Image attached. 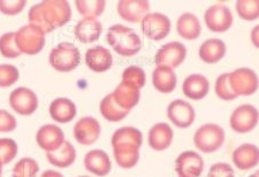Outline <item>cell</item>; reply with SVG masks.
Listing matches in <instances>:
<instances>
[{
    "label": "cell",
    "mask_w": 259,
    "mask_h": 177,
    "mask_svg": "<svg viewBox=\"0 0 259 177\" xmlns=\"http://www.w3.org/2000/svg\"><path fill=\"white\" fill-rule=\"evenodd\" d=\"M72 8L66 0H47L33 5L29 11V22L40 29L44 33H50L57 28L69 22Z\"/></svg>",
    "instance_id": "6da1fadb"
},
{
    "label": "cell",
    "mask_w": 259,
    "mask_h": 177,
    "mask_svg": "<svg viewBox=\"0 0 259 177\" xmlns=\"http://www.w3.org/2000/svg\"><path fill=\"white\" fill-rule=\"evenodd\" d=\"M107 43L122 57L136 56L142 49V39L134 29L114 24L107 31Z\"/></svg>",
    "instance_id": "7a4b0ae2"
},
{
    "label": "cell",
    "mask_w": 259,
    "mask_h": 177,
    "mask_svg": "<svg viewBox=\"0 0 259 177\" xmlns=\"http://www.w3.org/2000/svg\"><path fill=\"white\" fill-rule=\"evenodd\" d=\"M50 65L52 68L60 73H69L75 70L80 65L81 53L72 43L62 41L53 48L49 57Z\"/></svg>",
    "instance_id": "3957f363"
},
{
    "label": "cell",
    "mask_w": 259,
    "mask_h": 177,
    "mask_svg": "<svg viewBox=\"0 0 259 177\" xmlns=\"http://www.w3.org/2000/svg\"><path fill=\"white\" fill-rule=\"evenodd\" d=\"M226 134L219 124L206 123L196 130L194 144L203 153H214L224 145Z\"/></svg>",
    "instance_id": "277c9868"
},
{
    "label": "cell",
    "mask_w": 259,
    "mask_h": 177,
    "mask_svg": "<svg viewBox=\"0 0 259 177\" xmlns=\"http://www.w3.org/2000/svg\"><path fill=\"white\" fill-rule=\"evenodd\" d=\"M15 41L21 54L35 56L44 49L45 33L29 23L15 32Z\"/></svg>",
    "instance_id": "5b68a950"
},
{
    "label": "cell",
    "mask_w": 259,
    "mask_h": 177,
    "mask_svg": "<svg viewBox=\"0 0 259 177\" xmlns=\"http://www.w3.org/2000/svg\"><path fill=\"white\" fill-rule=\"evenodd\" d=\"M228 81L236 97L252 96L258 90V76L256 71L245 67L228 73Z\"/></svg>",
    "instance_id": "8992f818"
},
{
    "label": "cell",
    "mask_w": 259,
    "mask_h": 177,
    "mask_svg": "<svg viewBox=\"0 0 259 177\" xmlns=\"http://www.w3.org/2000/svg\"><path fill=\"white\" fill-rule=\"evenodd\" d=\"M258 120V109L253 105L243 104L234 109L229 117V124L237 134H248L256 128Z\"/></svg>",
    "instance_id": "52a82bcc"
},
{
    "label": "cell",
    "mask_w": 259,
    "mask_h": 177,
    "mask_svg": "<svg viewBox=\"0 0 259 177\" xmlns=\"http://www.w3.org/2000/svg\"><path fill=\"white\" fill-rule=\"evenodd\" d=\"M8 103L16 114L29 116L32 115L38 108V97L31 88L20 86L12 91Z\"/></svg>",
    "instance_id": "ba28073f"
},
{
    "label": "cell",
    "mask_w": 259,
    "mask_h": 177,
    "mask_svg": "<svg viewBox=\"0 0 259 177\" xmlns=\"http://www.w3.org/2000/svg\"><path fill=\"white\" fill-rule=\"evenodd\" d=\"M206 27L212 32H226L233 25L234 16L231 10L224 4H215L207 8L204 14Z\"/></svg>",
    "instance_id": "9c48e42d"
},
{
    "label": "cell",
    "mask_w": 259,
    "mask_h": 177,
    "mask_svg": "<svg viewBox=\"0 0 259 177\" xmlns=\"http://www.w3.org/2000/svg\"><path fill=\"white\" fill-rule=\"evenodd\" d=\"M142 31L151 40L164 39L170 31V20L162 13H149L142 21Z\"/></svg>",
    "instance_id": "30bf717a"
},
{
    "label": "cell",
    "mask_w": 259,
    "mask_h": 177,
    "mask_svg": "<svg viewBox=\"0 0 259 177\" xmlns=\"http://www.w3.org/2000/svg\"><path fill=\"white\" fill-rule=\"evenodd\" d=\"M187 57V49L180 41H170L162 45L156 53V61L157 66H164L168 68H178L181 63L186 60Z\"/></svg>",
    "instance_id": "8fae6325"
},
{
    "label": "cell",
    "mask_w": 259,
    "mask_h": 177,
    "mask_svg": "<svg viewBox=\"0 0 259 177\" xmlns=\"http://www.w3.org/2000/svg\"><path fill=\"white\" fill-rule=\"evenodd\" d=\"M204 160L195 151H185L175 160L179 177H199L204 171Z\"/></svg>",
    "instance_id": "7c38bea8"
},
{
    "label": "cell",
    "mask_w": 259,
    "mask_h": 177,
    "mask_svg": "<svg viewBox=\"0 0 259 177\" xmlns=\"http://www.w3.org/2000/svg\"><path fill=\"white\" fill-rule=\"evenodd\" d=\"M167 116L178 128L186 129L194 123L196 113L194 107L182 99L173 100L167 107Z\"/></svg>",
    "instance_id": "4fadbf2b"
},
{
    "label": "cell",
    "mask_w": 259,
    "mask_h": 177,
    "mask_svg": "<svg viewBox=\"0 0 259 177\" xmlns=\"http://www.w3.org/2000/svg\"><path fill=\"white\" fill-rule=\"evenodd\" d=\"M102 134L99 122L91 116L81 117L74 125V138L81 145H93Z\"/></svg>",
    "instance_id": "5bb4252c"
},
{
    "label": "cell",
    "mask_w": 259,
    "mask_h": 177,
    "mask_svg": "<svg viewBox=\"0 0 259 177\" xmlns=\"http://www.w3.org/2000/svg\"><path fill=\"white\" fill-rule=\"evenodd\" d=\"M119 16L131 23H140L150 12V3L146 0H121L116 5Z\"/></svg>",
    "instance_id": "9a60e30c"
},
{
    "label": "cell",
    "mask_w": 259,
    "mask_h": 177,
    "mask_svg": "<svg viewBox=\"0 0 259 177\" xmlns=\"http://www.w3.org/2000/svg\"><path fill=\"white\" fill-rule=\"evenodd\" d=\"M36 142L41 150L53 152L59 149L65 142V135L61 128L56 124H45L40 126L36 135Z\"/></svg>",
    "instance_id": "2e32d148"
},
{
    "label": "cell",
    "mask_w": 259,
    "mask_h": 177,
    "mask_svg": "<svg viewBox=\"0 0 259 177\" xmlns=\"http://www.w3.org/2000/svg\"><path fill=\"white\" fill-rule=\"evenodd\" d=\"M85 169L96 176L104 177L112 170V162L108 154L103 150H91L84 157Z\"/></svg>",
    "instance_id": "e0dca14e"
},
{
    "label": "cell",
    "mask_w": 259,
    "mask_h": 177,
    "mask_svg": "<svg viewBox=\"0 0 259 177\" xmlns=\"http://www.w3.org/2000/svg\"><path fill=\"white\" fill-rule=\"evenodd\" d=\"M112 96H113L115 103L121 108L127 112H131V109H133L139 104L141 98V88L132 83L122 81L115 87Z\"/></svg>",
    "instance_id": "ac0fdd59"
},
{
    "label": "cell",
    "mask_w": 259,
    "mask_h": 177,
    "mask_svg": "<svg viewBox=\"0 0 259 177\" xmlns=\"http://www.w3.org/2000/svg\"><path fill=\"white\" fill-rule=\"evenodd\" d=\"M85 63L95 73H105L113 65V57L110 51L103 46H94L87 51Z\"/></svg>",
    "instance_id": "d6986e66"
},
{
    "label": "cell",
    "mask_w": 259,
    "mask_h": 177,
    "mask_svg": "<svg viewBox=\"0 0 259 177\" xmlns=\"http://www.w3.org/2000/svg\"><path fill=\"white\" fill-rule=\"evenodd\" d=\"M232 160L237 169L243 171L252 169L259 161L258 147L253 144H249V143L242 144L234 150Z\"/></svg>",
    "instance_id": "ffe728a7"
},
{
    "label": "cell",
    "mask_w": 259,
    "mask_h": 177,
    "mask_svg": "<svg viewBox=\"0 0 259 177\" xmlns=\"http://www.w3.org/2000/svg\"><path fill=\"white\" fill-rule=\"evenodd\" d=\"M173 129L170 128L169 124L165 122H159V123L154 124L149 131L148 142L149 145L152 150L157 152L165 151L168 149L173 142Z\"/></svg>",
    "instance_id": "44dd1931"
},
{
    "label": "cell",
    "mask_w": 259,
    "mask_h": 177,
    "mask_svg": "<svg viewBox=\"0 0 259 177\" xmlns=\"http://www.w3.org/2000/svg\"><path fill=\"white\" fill-rule=\"evenodd\" d=\"M49 112L53 121H56L57 123L65 124L69 123V122H72L75 119L77 109L74 101L68 98H64V97H60V98L54 99L50 104Z\"/></svg>",
    "instance_id": "7402d4cb"
},
{
    "label": "cell",
    "mask_w": 259,
    "mask_h": 177,
    "mask_svg": "<svg viewBox=\"0 0 259 177\" xmlns=\"http://www.w3.org/2000/svg\"><path fill=\"white\" fill-rule=\"evenodd\" d=\"M210 91V83L204 75H189L183 81L182 92L187 98L191 100H200L205 98Z\"/></svg>",
    "instance_id": "603a6c76"
},
{
    "label": "cell",
    "mask_w": 259,
    "mask_h": 177,
    "mask_svg": "<svg viewBox=\"0 0 259 177\" xmlns=\"http://www.w3.org/2000/svg\"><path fill=\"white\" fill-rule=\"evenodd\" d=\"M103 32V25L96 19L84 18L75 25L74 33L77 40L81 43L89 44L97 41Z\"/></svg>",
    "instance_id": "cb8c5ba5"
},
{
    "label": "cell",
    "mask_w": 259,
    "mask_h": 177,
    "mask_svg": "<svg viewBox=\"0 0 259 177\" xmlns=\"http://www.w3.org/2000/svg\"><path fill=\"white\" fill-rule=\"evenodd\" d=\"M153 86L160 94H170L175 90L178 77L174 69L164 66H157L152 73Z\"/></svg>",
    "instance_id": "d4e9b609"
},
{
    "label": "cell",
    "mask_w": 259,
    "mask_h": 177,
    "mask_svg": "<svg viewBox=\"0 0 259 177\" xmlns=\"http://www.w3.org/2000/svg\"><path fill=\"white\" fill-rule=\"evenodd\" d=\"M226 44L219 38H210L199 46V58L205 63H217L221 61L226 54Z\"/></svg>",
    "instance_id": "484cf974"
},
{
    "label": "cell",
    "mask_w": 259,
    "mask_h": 177,
    "mask_svg": "<svg viewBox=\"0 0 259 177\" xmlns=\"http://www.w3.org/2000/svg\"><path fill=\"white\" fill-rule=\"evenodd\" d=\"M177 30L180 36L186 40H195L200 36L202 25L197 16L193 13H183L177 22Z\"/></svg>",
    "instance_id": "4316f807"
},
{
    "label": "cell",
    "mask_w": 259,
    "mask_h": 177,
    "mask_svg": "<svg viewBox=\"0 0 259 177\" xmlns=\"http://www.w3.org/2000/svg\"><path fill=\"white\" fill-rule=\"evenodd\" d=\"M47 159L52 166L57 168H68L76 160V150L68 141H65L59 149L48 152Z\"/></svg>",
    "instance_id": "83f0119b"
},
{
    "label": "cell",
    "mask_w": 259,
    "mask_h": 177,
    "mask_svg": "<svg viewBox=\"0 0 259 177\" xmlns=\"http://www.w3.org/2000/svg\"><path fill=\"white\" fill-rule=\"evenodd\" d=\"M112 146H135L141 149L143 135L135 126H123L115 130L111 139Z\"/></svg>",
    "instance_id": "f1b7e54d"
},
{
    "label": "cell",
    "mask_w": 259,
    "mask_h": 177,
    "mask_svg": "<svg viewBox=\"0 0 259 177\" xmlns=\"http://www.w3.org/2000/svg\"><path fill=\"white\" fill-rule=\"evenodd\" d=\"M113 154L118 166L123 168V169L134 168L140 160V149L135 146L113 147Z\"/></svg>",
    "instance_id": "f546056e"
},
{
    "label": "cell",
    "mask_w": 259,
    "mask_h": 177,
    "mask_svg": "<svg viewBox=\"0 0 259 177\" xmlns=\"http://www.w3.org/2000/svg\"><path fill=\"white\" fill-rule=\"evenodd\" d=\"M99 111L102 113V115L110 122L122 121L129 114V112L124 111L115 103L112 94L105 96V98L100 101Z\"/></svg>",
    "instance_id": "4dcf8cb0"
},
{
    "label": "cell",
    "mask_w": 259,
    "mask_h": 177,
    "mask_svg": "<svg viewBox=\"0 0 259 177\" xmlns=\"http://www.w3.org/2000/svg\"><path fill=\"white\" fill-rule=\"evenodd\" d=\"M75 6L78 13L84 18L96 19L100 16L105 11L106 2L104 0H96V2H89V0H76Z\"/></svg>",
    "instance_id": "1f68e13d"
},
{
    "label": "cell",
    "mask_w": 259,
    "mask_h": 177,
    "mask_svg": "<svg viewBox=\"0 0 259 177\" xmlns=\"http://www.w3.org/2000/svg\"><path fill=\"white\" fill-rule=\"evenodd\" d=\"M39 164L32 158H22L15 163L13 168V177H37Z\"/></svg>",
    "instance_id": "d6a6232c"
},
{
    "label": "cell",
    "mask_w": 259,
    "mask_h": 177,
    "mask_svg": "<svg viewBox=\"0 0 259 177\" xmlns=\"http://www.w3.org/2000/svg\"><path fill=\"white\" fill-rule=\"evenodd\" d=\"M236 12L244 21H254L259 18L258 0H239L236 3Z\"/></svg>",
    "instance_id": "836d02e7"
},
{
    "label": "cell",
    "mask_w": 259,
    "mask_h": 177,
    "mask_svg": "<svg viewBox=\"0 0 259 177\" xmlns=\"http://www.w3.org/2000/svg\"><path fill=\"white\" fill-rule=\"evenodd\" d=\"M0 54L7 59H16L21 56L16 46L15 32H6L0 37Z\"/></svg>",
    "instance_id": "e575fe53"
},
{
    "label": "cell",
    "mask_w": 259,
    "mask_h": 177,
    "mask_svg": "<svg viewBox=\"0 0 259 177\" xmlns=\"http://www.w3.org/2000/svg\"><path fill=\"white\" fill-rule=\"evenodd\" d=\"M19 146L12 138H0V160L4 164H8L16 158Z\"/></svg>",
    "instance_id": "d590c367"
},
{
    "label": "cell",
    "mask_w": 259,
    "mask_h": 177,
    "mask_svg": "<svg viewBox=\"0 0 259 177\" xmlns=\"http://www.w3.org/2000/svg\"><path fill=\"white\" fill-rule=\"evenodd\" d=\"M20 78V71L13 65L4 63L0 65V87L14 85Z\"/></svg>",
    "instance_id": "8d00e7d4"
},
{
    "label": "cell",
    "mask_w": 259,
    "mask_h": 177,
    "mask_svg": "<svg viewBox=\"0 0 259 177\" xmlns=\"http://www.w3.org/2000/svg\"><path fill=\"white\" fill-rule=\"evenodd\" d=\"M214 91L215 95L218 96V98L223 99V100H234L236 99L237 97L234 94L231 88V85H229V81H228V73H225L223 75H220L215 81V85H214Z\"/></svg>",
    "instance_id": "74e56055"
},
{
    "label": "cell",
    "mask_w": 259,
    "mask_h": 177,
    "mask_svg": "<svg viewBox=\"0 0 259 177\" xmlns=\"http://www.w3.org/2000/svg\"><path fill=\"white\" fill-rule=\"evenodd\" d=\"M122 81L129 82L142 88L145 84V71L139 66H129L123 70Z\"/></svg>",
    "instance_id": "f35d334b"
},
{
    "label": "cell",
    "mask_w": 259,
    "mask_h": 177,
    "mask_svg": "<svg viewBox=\"0 0 259 177\" xmlns=\"http://www.w3.org/2000/svg\"><path fill=\"white\" fill-rule=\"evenodd\" d=\"M27 5V0H15V2H8V0H0V13L4 15L14 16L20 14Z\"/></svg>",
    "instance_id": "ab89813d"
},
{
    "label": "cell",
    "mask_w": 259,
    "mask_h": 177,
    "mask_svg": "<svg viewBox=\"0 0 259 177\" xmlns=\"http://www.w3.org/2000/svg\"><path fill=\"white\" fill-rule=\"evenodd\" d=\"M207 177H235V171L229 163L218 162L212 164Z\"/></svg>",
    "instance_id": "60d3db41"
},
{
    "label": "cell",
    "mask_w": 259,
    "mask_h": 177,
    "mask_svg": "<svg viewBox=\"0 0 259 177\" xmlns=\"http://www.w3.org/2000/svg\"><path fill=\"white\" fill-rule=\"evenodd\" d=\"M16 119L13 114L0 109V132H11L16 129Z\"/></svg>",
    "instance_id": "b9f144b4"
},
{
    "label": "cell",
    "mask_w": 259,
    "mask_h": 177,
    "mask_svg": "<svg viewBox=\"0 0 259 177\" xmlns=\"http://www.w3.org/2000/svg\"><path fill=\"white\" fill-rule=\"evenodd\" d=\"M250 36H251L252 44L256 46L257 49H259V25H256V27L252 29L251 35Z\"/></svg>",
    "instance_id": "7bdbcfd3"
},
{
    "label": "cell",
    "mask_w": 259,
    "mask_h": 177,
    "mask_svg": "<svg viewBox=\"0 0 259 177\" xmlns=\"http://www.w3.org/2000/svg\"><path fill=\"white\" fill-rule=\"evenodd\" d=\"M40 177H64V175L56 170H45L43 174L40 175Z\"/></svg>",
    "instance_id": "ee69618b"
},
{
    "label": "cell",
    "mask_w": 259,
    "mask_h": 177,
    "mask_svg": "<svg viewBox=\"0 0 259 177\" xmlns=\"http://www.w3.org/2000/svg\"><path fill=\"white\" fill-rule=\"evenodd\" d=\"M3 166H4V163L2 162V160H0V176H2V174H3Z\"/></svg>",
    "instance_id": "f6af8a7d"
},
{
    "label": "cell",
    "mask_w": 259,
    "mask_h": 177,
    "mask_svg": "<svg viewBox=\"0 0 259 177\" xmlns=\"http://www.w3.org/2000/svg\"><path fill=\"white\" fill-rule=\"evenodd\" d=\"M249 177H259V174H258V171H256V172H253L252 175H250Z\"/></svg>",
    "instance_id": "bcb514c9"
},
{
    "label": "cell",
    "mask_w": 259,
    "mask_h": 177,
    "mask_svg": "<svg viewBox=\"0 0 259 177\" xmlns=\"http://www.w3.org/2000/svg\"><path fill=\"white\" fill-rule=\"evenodd\" d=\"M78 177H89V176H78Z\"/></svg>",
    "instance_id": "7dc6e473"
},
{
    "label": "cell",
    "mask_w": 259,
    "mask_h": 177,
    "mask_svg": "<svg viewBox=\"0 0 259 177\" xmlns=\"http://www.w3.org/2000/svg\"><path fill=\"white\" fill-rule=\"evenodd\" d=\"M0 177H2V176H0Z\"/></svg>",
    "instance_id": "c3c4849f"
}]
</instances>
